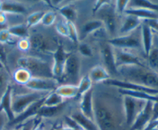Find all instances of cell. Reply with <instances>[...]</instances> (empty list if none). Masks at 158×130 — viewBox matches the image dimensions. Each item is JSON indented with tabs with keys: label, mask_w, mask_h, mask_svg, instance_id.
<instances>
[{
	"label": "cell",
	"mask_w": 158,
	"mask_h": 130,
	"mask_svg": "<svg viewBox=\"0 0 158 130\" xmlns=\"http://www.w3.org/2000/svg\"><path fill=\"white\" fill-rule=\"evenodd\" d=\"M94 119L99 130H123L126 125L123 96L94 92Z\"/></svg>",
	"instance_id": "cell-1"
},
{
	"label": "cell",
	"mask_w": 158,
	"mask_h": 130,
	"mask_svg": "<svg viewBox=\"0 0 158 130\" xmlns=\"http://www.w3.org/2000/svg\"><path fill=\"white\" fill-rule=\"evenodd\" d=\"M117 70L125 81L158 90V74L146 66H122Z\"/></svg>",
	"instance_id": "cell-2"
},
{
	"label": "cell",
	"mask_w": 158,
	"mask_h": 130,
	"mask_svg": "<svg viewBox=\"0 0 158 130\" xmlns=\"http://www.w3.org/2000/svg\"><path fill=\"white\" fill-rule=\"evenodd\" d=\"M19 67L28 70L33 78H53L49 63L40 58L33 57H22L17 60Z\"/></svg>",
	"instance_id": "cell-3"
},
{
	"label": "cell",
	"mask_w": 158,
	"mask_h": 130,
	"mask_svg": "<svg viewBox=\"0 0 158 130\" xmlns=\"http://www.w3.org/2000/svg\"><path fill=\"white\" fill-rule=\"evenodd\" d=\"M51 92L33 91L24 94H16L12 95V110L14 116L22 114L31 105L41 100Z\"/></svg>",
	"instance_id": "cell-4"
},
{
	"label": "cell",
	"mask_w": 158,
	"mask_h": 130,
	"mask_svg": "<svg viewBox=\"0 0 158 130\" xmlns=\"http://www.w3.org/2000/svg\"><path fill=\"white\" fill-rule=\"evenodd\" d=\"M123 107L125 112L126 125L128 127H131L139 114L143 107L145 106L147 101L140 100L129 95H123Z\"/></svg>",
	"instance_id": "cell-5"
},
{
	"label": "cell",
	"mask_w": 158,
	"mask_h": 130,
	"mask_svg": "<svg viewBox=\"0 0 158 130\" xmlns=\"http://www.w3.org/2000/svg\"><path fill=\"white\" fill-rule=\"evenodd\" d=\"M112 2H108L105 4L98 12L97 14L99 16L100 20L102 21L104 26L109 32V34L113 35L115 33L116 29V11H115V6L110 4Z\"/></svg>",
	"instance_id": "cell-6"
},
{
	"label": "cell",
	"mask_w": 158,
	"mask_h": 130,
	"mask_svg": "<svg viewBox=\"0 0 158 130\" xmlns=\"http://www.w3.org/2000/svg\"><path fill=\"white\" fill-rule=\"evenodd\" d=\"M30 49L40 54H53L55 52L54 43L47 36L41 34H36L29 37Z\"/></svg>",
	"instance_id": "cell-7"
},
{
	"label": "cell",
	"mask_w": 158,
	"mask_h": 130,
	"mask_svg": "<svg viewBox=\"0 0 158 130\" xmlns=\"http://www.w3.org/2000/svg\"><path fill=\"white\" fill-rule=\"evenodd\" d=\"M59 81L54 78H32L25 85L33 91L52 92L58 87Z\"/></svg>",
	"instance_id": "cell-8"
},
{
	"label": "cell",
	"mask_w": 158,
	"mask_h": 130,
	"mask_svg": "<svg viewBox=\"0 0 158 130\" xmlns=\"http://www.w3.org/2000/svg\"><path fill=\"white\" fill-rule=\"evenodd\" d=\"M70 53H67L64 49L61 44H59L57 50L53 54L54 57V63L51 67L53 78L57 81H60L64 77V64L67 57Z\"/></svg>",
	"instance_id": "cell-9"
},
{
	"label": "cell",
	"mask_w": 158,
	"mask_h": 130,
	"mask_svg": "<svg viewBox=\"0 0 158 130\" xmlns=\"http://www.w3.org/2000/svg\"><path fill=\"white\" fill-rule=\"evenodd\" d=\"M104 84L112 87H118V89H124V90L134 91L145 92V93L150 94L153 95H158L157 89L150 88V87H145V86L139 85V84H135V83L130 82V81H125V80L115 79V78H110L105 81Z\"/></svg>",
	"instance_id": "cell-10"
},
{
	"label": "cell",
	"mask_w": 158,
	"mask_h": 130,
	"mask_svg": "<svg viewBox=\"0 0 158 130\" xmlns=\"http://www.w3.org/2000/svg\"><path fill=\"white\" fill-rule=\"evenodd\" d=\"M107 42L112 47L121 50L135 49L139 47L141 44L139 37L132 34L122 35L120 37H112Z\"/></svg>",
	"instance_id": "cell-11"
},
{
	"label": "cell",
	"mask_w": 158,
	"mask_h": 130,
	"mask_svg": "<svg viewBox=\"0 0 158 130\" xmlns=\"http://www.w3.org/2000/svg\"><path fill=\"white\" fill-rule=\"evenodd\" d=\"M153 102L147 101L145 106L139 112L136 119H135L133 125L130 128V130H143L147 125L152 122L153 118Z\"/></svg>",
	"instance_id": "cell-12"
},
{
	"label": "cell",
	"mask_w": 158,
	"mask_h": 130,
	"mask_svg": "<svg viewBox=\"0 0 158 130\" xmlns=\"http://www.w3.org/2000/svg\"><path fill=\"white\" fill-rule=\"evenodd\" d=\"M80 71H81L80 58L77 54L70 53L65 61L64 76L67 77L71 81H77L79 78Z\"/></svg>",
	"instance_id": "cell-13"
},
{
	"label": "cell",
	"mask_w": 158,
	"mask_h": 130,
	"mask_svg": "<svg viewBox=\"0 0 158 130\" xmlns=\"http://www.w3.org/2000/svg\"><path fill=\"white\" fill-rule=\"evenodd\" d=\"M101 56L105 64V68L109 74H118L115 64V51L113 47L109 43H103L100 47Z\"/></svg>",
	"instance_id": "cell-14"
},
{
	"label": "cell",
	"mask_w": 158,
	"mask_h": 130,
	"mask_svg": "<svg viewBox=\"0 0 158 130\" xmlns=\"http://www.w3.org/2000/svg\"><path fill=\"white\" fill-rule=\"evenodd\" d=\"M114 50L115 57V64L116 67H122V66H130V65H137L144 67V63L139 60L138 57L134 55L132 53L126 51L124 50L117 49Z\"/></svg>",
	"instance_id": "cell-15"
},
{
	"label": "cell",
	"mask_w": 158,
	"mask_h": 130,
	"mask_svg": "<svg viewBox=\"0 0 158 130\" xmlns=\"http://www.w3.org/2000/svg\"><path fill=\"white\" fill-rule=\"evenodd\" d=\"M13 86L10 85L7 89L5 95L0 99V114L4 113L8 120V123L13 122L16 116L12 110V95H13Z\"/></svg>",
	"instance_id": "cell-16"
},
{
	"label": "cell",
	"mask_w": 158,
	"mask_h": 130,
	"mask_svg": "<svg viewBox=\"0 0 158 130\" xmlns=\"http://www.w3.org/2000/svg\"><path fill=\"white\" fill-rule=\"evenodd\" d=\"M93 95L94 90L93 88H92L81 97L80 112L86 117L95 121V119H94Z\"/></svg>",
	"instance_id": "cell-17"
},
{
	"label": "cell",
	"mask_w": 158,
	"mask_h": 130,
	"mask_svg": "<svg viewBox=\"0 0 158 130\" xmlns=\"http://www.w3.org/2000/svg\"><path fill=\"white\" fill-rule=\"evenodd\" d=\"M154 34L153 30L148 26L147 22L143 21L142 22V44L144 54L148 55L153 45Z\"/></svg>",
	"instance_id": "cell-18"
},
{
	"label": "cell",
	"mask_w": 158,
	"mask_h": 130,
	"mask_svg": "<svg viewBox=\"0 0 158 130\" xmlns=\"http://www.w3.org/2000/svg\"><path fill=\"white\" fill-rule=\"evenodd\" d=\"M70 117L75 121L82 130H99L95 121L86 117L81 112H75Z\"/></svg>",
	"instance_id": "cell-19"
},
{
	"label": "cell",
	"mask_w": 158,
	"mask_h": 130,
	"mask_svg": "<svg viewBox=\"0 0 158 130\" xmlns=\"http://www.w3.org/2000/svg\"><path fill=\"white\" fill-rule=\"evenodd\" d=\"M24 5L16 1H2V6L1 11L5 14L11 15H19L26 13Z\"/></svg>",
	"instance_id": "cell-20"
},
{
	"label": "cell",
	"mask_w": 158,
	"mask_h": 130,
	"mask_svg": "<svg viewBox=\"0 0 158 130\" xmlns=\"http://www.w3.org/2000/svg\"><path fill=\"white\" fill-rule=\"evenodd\" d=\"M89 77L92 83H100L106 81L110 79V74L108 71L101 65H95L90 70L89 73Z\"/></svg>",
	"instance_id": "cell-21"
},
{
	"label": "cell",
	"mask_w": 158,
	"mask_h": 130,
	"mask_svg": "<svg viewBox=\"0 0 158 130\" xmlns=\"http://www.w3.org/2000/svg\"><path fill=\"white\" fill-rule=\"evenodd\" d=\"M125 13L127 16H133L139 18L141 20H147V19H158V13L150 10H144L139 8H128L126 10Z\"/></svg>",
	"instance_id": "cell-22"
},
{
	"label": "cell",
	"mask_w": 158,
	"mask_h": 130,
	"mask_svg": "<svg viewBox=\"0 0 158 130\" xmlns=\"http://www.w3.org/2000/svg\"><path fill=\"white\" fill-rule=\"evenodd\" d=\"M142 22L143 20L139 19V18H136L133 16H127L126 19H124V22H123L119 32L123 35H127V34H131L133 30H136L137 27L142 24Z\"/></svg>",
	"instance_id": "cell-23"
},
{
	"label": "cell",
	"mask_w": 158,
	"mask_h": 130,
	"mask_svg": "<svg viewBox=\"0 0 158 130\" xmlns=\"http://www.w3.org/2000/svg\"><path fill=\"white\" fill-rule=\"evenodd\" d=\"M10 71L0 62V99L5 95L7 89L11 85Z\"/></svg>",
	"instance_id": "cell-24"
},
{
	"label": "cell",
	"mask_w": 158,
	"mask_h": 130,
	"mask_svg": "<svg viewBox=\"0 0 158 130\" xmlns=\"http://www.w3.org/2000/svg\"><path fill=\"white\" fill-rule=\"evenodd\" d=\"M66 103L60 104L59 105H55V106H47V105H42L38 111L36 117L40 118H52L54 116H57L59 112L62 111L64 108Z\"/></svg>",
	"instance_id": "cell-25"
},
{
	"label": "cell",
	"mask_w": 158,
	"mask_h": 130,
	"mask_svg": "<svg viewBox=\"0 0 158 130\" xmlns=\"http://www.w3.org/2000/svg\"><path fill=\"white\" fill-rule=\"evenodd\" d=\"M77 84H66L59 85L54 91L64 99H72L77 97Z\"/></svg>",
	"instance_id": "cell-26"
},
{
	"label": "cell",
	"mask_w": 158,
	"mask_h": 130,
	"mask_svg": "<svg viewBox=\"0 0 158 130\" xmlns=\"http://www.w3.org/2000/svg\"><path fill=\"white\" fill-rule=\"evenodd\" d=\"M103 26H104V23L99 19L89 20L83 24L82 27H81V34L85 37V36L98 31Z\"/></svg>",
	"instance_id": "cell-27"
},
{
	"label": "cell",
	"mask_w": 158,
	"mask_h": 130,
	"mask_svg": "<svg viewBox=\"0 0 158 130\" xmlns=\"http://www.w3.org/2000/svg\"><path fill=\"white\" fill-rule=\"evenodd\" d=\"M8 31L13 37H18L21 39H27L30 37L29 28L27 24L20 23L10 26L8 28Z\"/></svg>",
	"instance_id": "cell-28"
},
{
	"label": "cell",
	"mask_w": 158,
	"mask_h": 130,
	"mask_svg": "<svg viewBox=\"0 0 158 130\" xmlns=\"http://www.w3.org/2000/svg\"><path fill=\"white\" fill-rule=\"evenodd\" d=\"M129 8H139L150 10L158 13V3L149 0H135L130 1Z\"/></svg>",
	"instance_id": "cell-29"
},
{
	"label": "cell",
	"mask_w": 158,
	"mask_h": 130,
	"mask_svg": "<svg viewBox=\"0 0 158 130\" xmlns=\"http://www.w3.org/2000/svg\"><path fill=\"white\" fill-rule=\"evenodd\" d=\"M33 78L32 75L28 70L24 68H19L16 69L13 73V78L17 84L20 85L25 86L27 83L30 81V80Z\"/></svg>",
	"instance_id": "cell-30"
},
{
	"label": "cell",
	"mask_w": 158,
	"mask_h": 130,
	"mask_svg": "<svg viewBox=\"0 0 158 130\" xmlns=\"http://www.w3.org/2000/svg\"><path fill=\"white\" fill-rule=\"evenodd\" d=\"M59 13L66 19V22H74L77 19V12L73 6L65 5L58 9Z\"/></svg>",
	"instance_id": "cell-31"
},
{
	"label": "cell",
	"mask_w": 158,
	"mask_h": 130,
	"mask_svg": "<svg viewBox=\"0 0 158 130\" xmlns=\"http://www.w3.org/2000/svg\"><path fill=\"white\" fill-rule=\"evenodd\" d=\"M92 85V82L89 78V75H85V76L83 77L77 84V88L78 89H77V95L76 98H81L85 93L91 90Z\"/></svg>",
	"instance_id": "cell-32"
},
{
	"label": "cell",
	"mask_w": 158,
	"mask_h": 130,
	"mask_svg": "<svg viewBox=\"0 0 158 130\" xmlns=\"http://www.w3.org/2000/svg\"><path fill=\"white\" fill-rule=\"evenodd\" d=\"M147 57L150 69L158 74V47H152Z\"/></svg>",
	"instance_id": "cell-33"
},
{
	"label": "cell",
	"mask_w": 158,
	"mask_h": 130,
	"mask_svg": "<svg viewBox=\"0 0 158 130\" xmlns=\"http://www.w3.org/2000/svg\"><path fill=\"white\" fill-rule=\"evenodd\" d=\"M64 98H62L60 95L56 93L55 91H52L45 98L44 105L47 106H55L64 103Z\"/></svg>",
	"instance_id": "cell-34"
},
{
	"label": "cell",
	"mask_w": 158,
	"mask_h": 130,
	"mask_svg": "<svg viewBox=\"0 0 158 130\" xmlns=\"http://www.w3.org/2000/svg\"><path fill=\"white\" fill-rule=\"evenodd\" d=\"M44 13L45 12L44 11H37L29 15L27 19V23H26L28 28L37 25L39 22H41L42 18H43Z\"/></svg>",
	"instance_id": "cell-35"
},
{
	"label": "cell",
	"mask_w": 158,
	"mask_h": 130,
	"mask_svg": "<svg viewBox=\"0 0 158 130\" xmlns=\"http://www.w3.org/2000/svg\"><path fill=\"white\" fill-rule=\"evenodd\" d=\"M68 31H69V35H68V38L71 39V41L74 43V44H78L79 37L78 34H77V30L76 28L74 22H68Z\"/></svg>",
	"instance_id": "cell-36"
},
{
	"label": "cell",
	"mask_w": 158,
	"mask_h": 130,
	"mask_svg": "<svg viewBox=\"0 0 158 130\" xmlns=\"http://www.w3.org/2000/svg\"><path fill=\"white\" fill-rule=\"evenodd\" d=\"M78 51L85 57H92L93 56L92 47L87 43H78Z\"/></svg>",
	"instance_id": "cell-37"
},
{
	"label": "cell",
	"mask_w": 158,
	"mask_h": 130,
	"mask_svg": "<svg viewBox=\"0 0 158 130\" xmlns=\"http://www.w3.org/2000/svg\"><path fill=\"white\" fill-rule=\"evenodd\" d=\"M56 20V14L54 12H45L43 18H42L41 23L45 26H50L54 23Z\"/></svg>",
	"instance_id": "cell-38"
},
{
	"label": "cell",
	"mask_w": 158,
	"mask_h": 130,
	"mask_svg": "<svg viewBox=\"0 0 158 130\" xmlns=\"http://www.w3.org/2000/svg\"><path fill=\"white\" fill-rule=\"evenodd\" d=\"M56 30L60 35L63 37H68L69 35V31H68V22L66 21H60L56 24Z\"/></svg>",
	"instance_id": "cell-39"
},
{
	"label": "cell",
	"mask_w": 158,
	"mask_h": 130,
	"mask_svg": "<svg viewBox=\"0 0 158 130\" xmlns=\"http://www.w3.org/2000/svg\"><path fill=\"white\" fill-rule=\"evenodd\" d=\"M13 38H14V37L11 36L10 32L8 31V29L4 30H0V43L2 44L5 45L6 43H11Z\"/></svg>",
	"instance_id": "cell-40"
},
{
	"label": "cell",
	"mask_w": 158,
	"mask_h": 130,
	"mask_svg": "<svg viewBox=\"0 0 158 130\" xmlns=\"http://www.w3.org/2000/svg\"><path fill=\"white\" fill-rule=\"evenodd\" d=\"M130 1H115V8L117 13L123 14L125 13L126 10L129 8Z\"/></svg>",
	"instance_id": "cell-41"
},
{
	"label": "cell",
	"mask_w": 158,
	"mask_h": 130,
	"mask_svg": "<svg viewBox=\"0 0 158 130\" xmlns=\"http://www.w3.org/2000/svg\"><path fill=\"white\" fill-rule=\"evenodd\" d=\"M0 62H1L8 70H10V68H9L8 58H7L6 51L4 45L2 44L1 43H0Z\"/></svg>",
	"instance_id": "cell-42"
},
{
	"label": "cell",
	"mask_w": 158,
	"mask_h": 130,
	"mask_svg": "<svg viewBox=\"0 0 158 130\" xmlns=\"http://www.w3.org/2000/svg\"><path fill=\"white\" fill-rule=\"evenodd\" d=\"M17 47L20 51H27L30 49V44L29 38L27 39H21L17 43Z\"/></svg>",
	"instance_id": "cell-43"
},
{
	"label": "cell",
	"mask_w": 158,
	"mask_h": 130,
	"mask_svg": "<svg viewBox=\"0 0 158 130\" xmlns=\"http://www.w3.org/2000/svg\"><path fill=\"white\" fill-rule=\"evenodd\" d=\"M32 130H44V124L42 122V119L40 117H36L34 120V125Z\"/></svg>",
	"instance_id": "cell-44"
},
{
	"label": "cell",
	"mask_w": 158,
	"mask_h": 130,
	"mask_svg": "<svg viewBox=\"0 0 158 130\" xmlns=\"http://www.w3.org/2000/svg\"><path fill=\"white\" fill-rule=\"evenodd\" d=\"M143 21L148 24L149 26L152 29V30H153V32L158 33V19H147V20Z\"/></svg>",
	"instance_id": "cell-45"
},
{
	"label": "cell",
	"mask_w": 158,
	"mask_h": 130,
	"mask_svg": "<svg viewBox=\"0 0 158 130\" xmlns=\"http://www.w3.org/2000/svg\"><path fill=\"white\" fill-rule=\"evenodd\" d=\"M108 2H109V1H96V2H95V6H94L93 10H93L94 14H95V13H96L97 12H98V10H99L100 9H101L102 7L105 5V4L107 3Z\"/></svg>",
	"instance_id": "cell-46"
},
{
	"label": "cell",
	"mask_w": 158,
	"mask_h": 130,
	"mask_svg": "<svg viewBox=\"0 0 158 130\" xmlns=\"http://www.w3.org/2000/svg\"><path fill=\"white\" fill-rule=\"evenodd\" d=\"M0 24L1 25H8L7 21V15L0 12Z\"/></svg>",
	"instance_id": "cell-47"
},
{
	"label": "cell",
	"mask_w": 158,
	"mask_h": 130,
	"mask_svg": "<svg viewBox=\"0 0 158 130\" xmlns=\"http://www.w3.org/2000/svg\"><path fill=\"white\" fill-rule=\"evenodd\" d=\"M50 130H56V125H54V126H53L52 128H51Z\"/></svg>",
	"instance_id": "cell-48"
},
{
	"label": "cell",
	"mask_w": 158,
	"mask_h": 130,
	"mask_svg": "<svg viewBox=\"0 0 158 130\" xmlns=\"http://www.w3.org/2000/svg\"><path fill=\"white\" fill-rule=\"evenodd\" d=\"M12 130H21V129H20V128H19V127H17V128H14L13 129H12Z\"/></svg>",
	"instance_id": "cell-49"
},
{
	"label": "cell",
	"mask_w": 158,
	"mask_h": 130,
	"mask_svg": "<svg viewBox=\"0 0 158 130\" xmlns=\"http://www.w3.org/2000/svg\"><path fill=\"white\" fill-rule=\"evenodd\" d=\"M150 130H158V126L155 127V128H153L152 129H150Z\"/></svg>",
	"instance_id": "cell-50"
},
{
	"label": "cell",
	"mask_w": 158,
	"mask_h": 130,
	"mask_svg": "<svg viewBox=\"0 0 158 130\" xmlns=\"http://www.w3.org/2000/svg\"><path fill=\"white\" fill-rule=\"evenodd\" d=\"M153 34H156V37H158V33H156V32H153Z\"/></svg>",
	"instance_id": "cell-51"
}]
</instances>
